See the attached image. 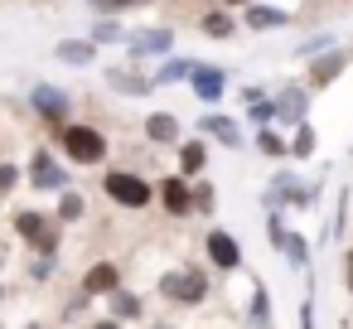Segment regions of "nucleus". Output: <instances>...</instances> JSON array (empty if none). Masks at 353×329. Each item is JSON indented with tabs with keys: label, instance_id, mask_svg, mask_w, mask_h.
I'll return each mask as SVG.
<instances>
[{
	"label": "nucleus",
	"instance_id": "obj_30",
	"mask_svg": "<svg viewBox=\"0 0 353 329\" xmlns=\"http://www.w3.org/2000/svg\"><path fill=\"white\" fill-rule=\"evenodd\" d=\"M20 184H25V170H20L15 160H0V199H10Z\"/></svg>",
	"mask_w": 353,
	"mask_h": 329
},
{
	"label": "nucleus",
	"instance_id": "obj_17",
	"mask_svg": "<svg viewBox=\"0 0 353 329\" xmlns=\"http://www.w3.org/2000/svg\"><path fill=\"white\" fill-rule=\"evenodd\" d=\"M203 131H208V136H218L228 150H237V146H242V126H237L232 117H218V112H208V117H203Z\"/></svg>",
	"mask_w": 353,
	"mask_h": 329
},
{
	"label": "nucleus",
	"instance_id": "obj_1",
	"mask_svg": "<svg viewBox=\"0 0 353 329\" xmlns=\"http://www.w3.org/2000/svg\"><path fill=\"white\" fill-rule=\"evenodd\" d=\"M10 228L34 257H59V247H63V223L54 213H44V208H15Z\"/></svg>",
	"mask_w": 353,
	"mask_h": 329
},
{
	"label": "nucleus",
	"instance_id": "obj_26",
	"mask_svg": "<svg viewBox=\"0 0 353 329\" xmlns=\"http://www.w3.org/2000/svg\"><path fill=\"white\" fill-rule=\"evenodd\" d=\"M314 146H319V141H314V126H310V121L295 126V136H290V160H310Z\"/></svg>",
	"mask_w": 353,
	"mask_h": 329
},
{
	"label": "nucleus",
	"instance_id": "obj_24",
	"mask_svg": "<svg viewBox=\"0 0 353 329\" xmlns=\"http://www.w3.org/2000/svg\"><path fill=\"white\" fill-rule=\"evenodd\" d=\"M247 121H252L256 131H266L271 121H281V107H276V97H261V102H252V107H247Z\"/></svg>",
	"mask_w": 353,
	"mask_h": 329
},
{
	"label": "nucleus",
	"instance_id": "obj_4",
	"mask_svg": "<svg viewBox=\"0 0 353 329\" xmlns=\"http://www.w3.org/2000/svg\"><path fill=\"white\" fill-rule=\"evenodd\" d=\"M102 194H107V203H117L126 213H141L155 203V184L136 170H102Z\"/></svg>",
	"mask_w": 353,
	"mask_h": 329
},
{
	"label": "nucleus",
	"instance_id": "obj_5",
	"mask_svg": "<svg viewBox=\"0 0 353 329\" xmlns=\"http://www.w3.org/2000/svg\"><path fill=\"white\" fill-rule=\"evenodd\" d=\"M30 112L44 121V126H68V117H73V97L63 92V88H54V83H34L30 88Z\"/></svg>",
	"mask_w": 353,
	"mask_h": 329
},
{
	"label": "nucleus",
	"instance_id": "obj_22",
	"mask_svg": "<svg viewBox=\"0 0 353 329\" xmlns=\"http://www.w3.org/2000/svg\"><path fill=\"white\" fill-rule=\"evenodd\" d=\"M290 15L285 10H271V6H247V25L252 30H276V25H285Z\"/></svg>",
	"mask_w": 353,
	"mask_h": 329
},
{
	"label": "nucleus",
	"instance_id": "obj_13",
	"mask_svg": "<svg viewBox=\"0 0 353 329\" xmlns=\"http://www.w3.org/2000/svg\"><path fill=\"white\" fill-rule=\"evenodd\" d=\"M348 59H353L348 49H329L324 59H314V63H310V88H314V92H319V88H329V83L348 68Z\"/></svg>",
	"mask_w": 353,
	"mask_h": 329
},
{
	"label": "nucleus",
	"instance_id": "obj_34",
	"mask_svg": "<svg viewBox=\"0 0 353 329\" xmlns=\"http://www.w3.org/2000/svg\"><path fill=\"white\" fill-rule=\"evenodd\" d=\"M329 49H334V39H329V34H319V39H310V44H300L295 54H300V59H314V54H329Z\"/></svg>",
	"mask_w": 353,
	"mask_h": 329
},
{
	"label": "nucleus",
	"instance_id": "obj_44",
	"mask_svg": "<svg viewBox=\"0 0 353 329\" xmlns=\"http://www.w3.org/2000/svg\"><path fill=\"white\" fill-rule=\"evenodd\" d=\"M0 266H6V252H0Z\"/></svg>",
	"mask_w": 353,
	"mask_h": 329
},
{
	"label": "nucleus",
	"instance_id": "obj_28",
	"mask_svg": "<svg viewBox=\"0 0 353 329\" xmlns=\"http://www.w3.org/2000/svg\"><path fill=\"white\" fill-rule=\"evenodd\" d=\"M310 257H314V247L305 242V232H290V242H285V261L300 266V271H310Z\"/></svg>",
	"mask_w": 353,
	"mask_h": 329
},
{
	"label": "nucleus",
	"instance_id": "obj_29",
	"mask_svg": "<svg viewBox=\"0 0 353 329\" xmlns=\"http://www.w3.org/2000/svg\"><path fill=\"white\" fill-rule=\"evenodd\" d=\"M92 54H97L92 39H78V44L68 39V44H59V59H63V63H92Z\"/></svg>",
	"mask_w": 353,
	"mask_h": 329
},
{
	"label": "nucleus",
	"instance_id": "obj_14",
	"mask_svg": "<svg viewBox=\"0 0 353 329\" xmlns=\"http://www.w3.org/2000/svg\"><path fill=\"white\" fill-rule=\"evenodd\" d=\"M102 305H107V315H112V319H121V324H136V319H145V300H141L136 290H126V286H121L117 295H107Z\"/></svg>",
	"mask_w": 353,
	"mask_h": 329
},
{
	"label": "nucleus",
	"instance_id": "obj_23",
	"mask_svg": "<svg viewBox=\"0 0 353 329\" xmlns=\"http://www.w3.org/2000/svg\"><path fill=\"white\" fill-rule=\"evenodd\" d=\"M203 34H213V39H232V34H237V20H232L228 10H208V15H203Z\"/></svg>",
	"mask_w": 353,
	"mask_h": 329
},
{
	"label": "nucleus",
	"instance_id": "obj_42",
	"mask_svg": "<svg viewBox=\"0 0 353 329\" xmlns=\"http://www.w3.org/2000/svg\"><path fill=\"white\" fill-rule=\"evenodd\" d=\"M223 6H247V0H223Z\"/></svg>",
	"mask_w": 353,
	"mask_h": 329
},
{
	"label": "nucleus",
	"instance_id": "obj_11",
	"mask_svg": "<svg viewBox=\"0 0 353 329\" xmlns=\"http://www.w3.org/2000/svg\"><path fill=\"white\" fill-rule=\"evenodd\" d=\"M189 88H194V97H199L203 107H213V102L228 92V73H223V68H213V63H199V68H194V78H189Z\"/></svg>",
	"mask_w": 353,
	"mask_h": 329
},
{
	"label": "nucleus",
	"instance_id": "obj_6",
	"mask_svg": "<svg viewBox=\"0 0 353 329\" xmlns=\"http://www.w3.org/2000/svg\"><path fill=\"white\" fill-rule=\"evenodd\" d=\"M25 179H30L34 194H63V189H73V175L54 160V150H34L30 165H25Z\"/></svg>",
	"mask_w": 353,
	"mask_h": 329
},
{
	"label": "nucleus",
	"instance_id": "obj_15",
	"mask_svg": "<svg viewBox=\"0 0 353 329\" xmlns=\"http://www.w3.org/2000/svg\"><path fill=\"white\" fill-rule=\"evenodd\" d=\"M276 107H281V121H285V126H305V112H310V92H305V88H285V92L276 97Z\"/></svg>",
	"mask_w": 353,
	"mask_h": 329
},
{
	"label": "nucleus",
	"instance_id": "obj_32",
	"mask_svg": "<svg viewBox=\"0 0 353 329\" xmlns=\"http://www.w3.org/2000/svg\"><path fill=\"white\" fill-rule=\"evenodd\" d=\"M88 305H92V295H83V290H78V295H68V305H63V324L83 319V315H88Z\"/></svg>",
	"mask_w": 353,
	"mask_h": 329
},
{
	"label": "nucleus",
	"instance_id": "obj_39",
	"mask_svg": "<svg viewBox=\"0 0 353 329\" xmlns=\"http://www.w3.org/2000/svg\"><path fill=\"white\" fill-rule=\"evenodd\" d=\"M88 329H126V324H121V319H112V315H102V319H92Z\"/></svg>",
	"mask_w": 353,
	"mask_h": 329
},
{
	"label": "nucleus",
	"instance_id": "obj_12",
	"mask_svg": "<svg viewBox=\"0 0 353 329\" xmlns=\"http://www.w3.org/2000/svg\"><path fill=\"white\" fill-rule=\"evenodd\" d=\"M141 131H145V141H150V146H179V141H184V126H179V117H174V112H150Z\"/></svg>",
	"mask_w": 353,
	"mask_h": 329
},
{
	"label": "nucleus",
	"instance_id": "obj_3",
	"mask_svg": "<svg viewBox=\"0 0 353 329\" xmlns=\"http://www.w3.org/2000/svg\"><path fill=\"white\" fill-rule=\"evenodd\" d=\"M59 150H63L73 165H83V170H97V165H107V155H112L107 136H102L97 126H88V121H68V126L59 131Z\"/></svg>",
	"mask_w": 353,
	"mask_h": 329
},
{
	"label": "nucleus",
	"instance_id": "obj_8",
	"mask_svg": "<svg viewBox=\"0 0 353 329\" xmlns=\"http://www.w3.org/2000/svg\"><path fill=\"white\" fill-rule=\"evenodd\" d=\"M155 203L170 218H194V184L184 175H165V179H155Z\"/></svg>",
	"mask_w": 353,
	"mask_h": 329
},
{
	"label": "nucleus",
	"instance_id": "obj_10",
	"mask_svg": "<svg viewBox=\"0 0 353 329\" xmlns=\"http://www.w3.org/2000/svg\"><path fill=\"white\" fill-rule=\"evenodd\" d=\"M203 165H208V141H203V136L174 146V175H184V179L194 184V179L203 175Z\"/></svg>",
	"mask_w": 353,
	"mask_h": 329
},
{
	"label": "nucleus",
	"instance_id": "obj_7",
	"mask_svg": "<svg viewBox=\"0 0 353 329\" xmlns=\"http://www.w3.org/2000/svg\"><path fill=\"white\" fill-rule=\"evenodd\" d=\"M203 252H208V271H218V276H232V271H242V242H237L228 228H213V232H203Z\"/></svg>",
	"mask_w": 353,
	"mask_h": 329
},
{
	"label": "nucleus",
	"instance_id": "obj_41",
	"mask_svg": "<svg viewBox=\"0 0 353 329\" xmlns=\"http://www.w3.org/2000/svg\"><path fill=\"white\" fill-rule=\"evenodd\" d=\"M145 329H174V324H145Z\"/></svg>",
	"mask_w": 353,
	"mask_h": 329
},
{
	"label": "nucleus",
	"instance_id": "obj_9",
	"mask_svg": "<svg viewBox=\"0 0 353 329\" xmlns=\"http://www.w3.org/2000/svg\"><path fill=\"white\" fill-rule=\"evenodd\" d=\"M78 290H83V295H92V300H107V295H117V290H121V261H112V257H97V261L83 271Z\"/></svg>",
	"mask_w": 353,
	"mask_h": 329
},
{
	"label": "nucleus",
	"instance_id": "obj_36",
	"mask_svg": "<svg viewBox=\"0 0 353 329\" xmlns=\"http://www.w3.org/2000/svg\"><path fill=\"white\" fill-rule=\"evenodd\" d=\"M92 6H97L102 15H121V10H131V6H141V0H92Z\"/></svg>",
	"mask_w": 353,
	"mask_h": 329
},
{
	"label": "nucleus",
	"instance_id": "obj_20",
	"mask_svg": "<svg viewBox=\"0 0 353 329\" xmlns=\"http://www.w3.org/2000/svg\"><path fill=\"white\" fill-rule=\"evenodd\" d=\"M54 218H59L63 228H68V223H78V218H88V199H83V189H63V194H59Z\"/></svg>",
	"mask_w": 353,
	"mask_h": 329
},
{
	"label": "nucleus",
	"instance_id": "obj_25",
	"mask_svg": "<svg viewBox=\"0 0 353 329\" xmlns=\"http://www.w3.org/2000/svg\"><path fill=\"white\" fill-rule=\"evenodd\" d=\"M194 68H199L194 59H170V63L155 73V88H165V83H179V78H194Z\"/></svg>",
	"mask_w": 353,
	"mask_h": 329
},
{
	"label": "nucleus",
	"instance_id": "obj_19",
	"mask_svg": "<svg viewBox=\"0 0 353 329\" xmlns=\"http://www.w3.org/2000/svg\"><path fill=\"white\" fill-rule=\"evenodd\" d=\"M107 88L121 92V97H150L155 78H136V73H107Z\"/></svg>",
	"mask_w": 353,
	"mask_h": 329
},
{
	"label": "nucleus",
	"instance_id": "obj_40",
	"mask_svg": "<svg viewBox=\"0 0 353 329\" xmlns=\"http://www.w3.org/2000/svg\"><path fill=\"white\" fill-rule=\"evenodd\" d=\"M25 329H49V324H39V319H30V324H25Z\"/></svg>",
	"mask_w": 353,
	"mask_h": 329
},
{
	"label": "nucleus",
	"instance_id": "obj_35",
	"mask_svg": "<svg viewBox=\"0 0 353 329\" xmlns=\"http://www.w3.org/2000/svg\"><path fill=\"white\" fill-rule=\"evenodd\" d=\"M343 228H348V189L339 194V208H334V237H343Z\"/></svg>",
	"mask_w": 353,
	"mask_h": 329
},
{
	"label": "nucleus",
	"instance_id": "obj_38",
	"mask_svg": "<svg viewBox=\"0 0 353 329\" xmlns=\"http://www.w3.org/2000/svg\"><path fill=\"white\" fill-rule=\"evenodd\" d=\"M343 295H353V247L343 252Z\"/></svg>",
	"mask_w": 353,
	"mask_h": 329
},
{
	"label": "nucleus",
	"instance_id": "obj_43",
	"mask_svg": "<svg viewBox=\"0 0 353 329\" xmlns=\"http://www.w3.org/2000/svg\"><path fill=\"white\" fill-rule=\"evenodd\" d=\"M0 305H6V281H0Z\"/></svg>",
	"mask_w": 353,
	"mask_h": 329
},
{
	"label": "nucleus",
	"instance_id": "obj_16",
	"mask_svg": "<svg viewBox=\"0 0 353 329\" xmlns=\"http://www.w3.org/2000/svg\"><path fill=\"white\" fill-rule=\"evenodd\" d=\"M174 49V34L170 30H141V34H131V54L136 59H145V54H170Z\"/></svg>",
	"mask_w": 353,
	"mask_h": 329
},
{
	"label": "nucleus",
	"instance_id": "obj_33",
	"mask_svg": "<svg viewBox=\"0 0 353 329\" xmlns=\"http://www.w3.org/2000/svg\"><path fill=\"white\" fill-rule=\"evenodd\" d=\"M92 39H97V44H112V39H126V34H121L117 20H97V25H92Z\"/></svg>",
	"mask_w": 353,
	"mask_h": 329
},
{
	"label": "nucleus",
	"instance_id": "obj_21",
	"mask_svg": "<svg viewBox=\"0 0 353 329\" xmlns=\"http://www.w3.org/2000/svg\"><path fill=\"white\" fill-rule=\"evenodd\" d=\"M256 150H261L266 160H290V141H285V136H276L271 126H266V131H256Z\"/></svg>",
	"mask_w": 353,
	"mask_h": 329
},
{
	"label": "nucleus",
	"instance_id": "obj_37",
	"mask_svg": "<svg viewBox=\"0 0 353 329\" xmlns=\"http://www.w3.org/2000/svg\"><path fill=\"white\" fill-rule=\"evenodd\" d=\"M300 329H314V295L305 290V300H300Z\"/></svg>",
	"mask_w": 353,
	"mask_h": 329
},
{
	"label": "nucleus",
	"instance_id": "obj_2",
	"mask_svg": "<svg viewBox=\"0 0 353 329\" xmlns=\"http://www.w3.org/2000/svg\"><path fill=\"white\" fill-rule=\"evenodd\" d=\"M155 290H160V300H170L179 310H194V305H203L213 295V276L203 266H170Z\"/></svg>",
	"mask_w": 353,
	"mask_h": 329
},
{
	"label": "nucleus",
	"instance_id": "obj_47",
	"mask_svg": "<svg viewBox=\"0 0 353 329\" xmlns=\"http://www.w3.org/2000/svg\"><path fill=\"white\" fill-rule=\"evenodd\" d=\"M0 160H6V155H0Z\"/></svg>",
	"mask_w": 353,
	"mask_h": 329
},
{
	"label": "nucleus",
	"instance_id": "obj_46",
	"mask_svg": "<svg viewBox=\"0 0 353 329\" xmlns=\"http://www.w3.org/2000/svg\"><path fill=\"white\" fill-rule=\"evenodd\" d=\"M0 329H6V324H0Z\"/></svg>",
	"mask_w": 353,
	"mask_h": 329
},
{
	"label": "nucleus",
	"instance_id": "obj_18",
	"mask_svg": "<svg viewBox=\"0 0 353 329\" xmlns=\"http://www.w3.org/2000/svg\"><path fill=\"white\" fill-rule=\"evenodd\" d=\"M247 324H252V329H271V290H266V281H256V286H252Z\"/></svg>",
	"mask_w": 353,
	"mask_h": 329
},
{
	"label": "nucleus",
	"instance_id": "obj_45",
	"mask_svg": "<svg viewBox=\"0 0 353 329\" xmlns=\"http://www.w3.org/2000/svg\"><path fill=\"white\" fill-rule=\"evenodd\" d=\"M0 208H6V199H0Z\"/></svg>",
	"mask_w": 353,
	"mask_h": 329
},
{
	"label": "nucleus",
	"instance_id": "obj_31",
	"mask_svg": "<svg viewBox=\"0 0 353 329\" xmlns=\"http://www.w3.org/2000/svg\"><path fill=\"white\" fill-rule=\"evenodd\" d=\"M25 276H30L34 286H49V281H54V257H34V252H30V261H25Z\"/></svg>",
	"mask_w": 353,
	"mask_h": 329
},
{
	"label": "nucleus",
	"instance_id": "obj_27",
	"mask_svg": "<svg viewBox=\"0 0 353 329\" xmlns=\"http://www.w3.org/2000/svg\"><path fill=\"white\" fill-rule=\"evenodd\" d=\"M218 208V189L208 179H194V218H208Z\"/></svg>",
	"mask_w": 353,
	"mask_h": 329
}]
</instances>
